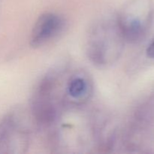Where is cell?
<instances>
[{
    "label": "cell",
    "mask_w": 154,
    "mask_h": 154,
    "mask_svg": "<svg viewBox=\"0 0 154 154\" xmlns=\"http://www.w3.org/2000/svg\"><path fill=\"white\" fill-rule=\"evenodd\" d=\"M146 54L147 57L151 59H154V38L150 42L146 49Z\"/></svg>",
    "instance_id": "obj_7"
},
{
    "label": "cell",
    "mask_w": 154,
    "mask_h": 154,
    "mask_svg": "<svg viewBox=\"0 0 154 154\" xmlns=\"http://www.w3.org/2000/svg\"><path fill=\"white\" fill-rule=\"evenodd\" d=\"M65 63L54 66L35 87L30 102V114L39 126H52L66 110L63 82L68 71Z\"/></svg>",
    "instance_id": "obj_1"
},
{
    "label": "cell",
    "mask_w": 154,
    "mask_h": 154,
    "mask_svg": "<svg viewBox=\"0 0 154 154\" xmlns=\"http://www.w3.org/2000/svg\"><path fill=\"white\" fill-rule=\"evenodd\" d=\"M66 27V20L60 14L54 12H46L38 17L35 22L29 38L32 48L45 46L58 37Z\"/></svg>",
    "instance_id": "obj_6"
},
{
    "label": "cell",
    "mask_w": 154,
    "mask_h": 154,
    "mask_svg": "<svg viewBox=\"0 0 154 154\" xmlns=\"http://www.w3.org/2000/svg\"><path fill=\"white\" fill-rule=\"evenodd\" d=\"M125 41L137 43L145 38L154 19L152 0H129L116 16Z\"/></svg>",
    "instance_id": "obj_4"
},
{
    "label": "cell",
    "mask_w": 154,
    "mask_h": 154,
    "mask_svg": "<svg viewBox=\"0 0 154 154\" xmlns=\"http://www.w3.org/2000/svg\"><path fill=\"white\" fill-rule=\"evenodd\" d=\"M125 42L116 17H102L96 20L89 29L86 53L93 65L108 67L120 58Z\"/></svg>",
    "instance_id": "obj_2"
},
{
    "label": "cell",
    "mask_w": 154,
    "mask_h": 154,
    "mask_svg": "<svg viewBox=\"0 0 154 154\" xmlns=\"http://www.w3.org/2000/svg\"><path fill=\"white\" fill-rule=\"evenodd\" d=\"M94 91L92 77L83 69L67 71L63 82V101L66 110L81 108L91 99Z\"/></svg>",
    "instance_id": "obj_5"
},
{
    "label": "cell",
    "mask_w": 154,
    "mask_h": 154,
    "mask_svg": "<svg viewBox=\"0 0 154 154\" xmlns=\"http://www.w3.org/2000/svg\"><path fill=\"white\" fill-rule=\"evenodd\" d=\"M31 114L15 108L0 120V153L21 154L27 151L32 138Z\"/></svg>",
    "instance_id": "obj_3"
}]
</instances>
